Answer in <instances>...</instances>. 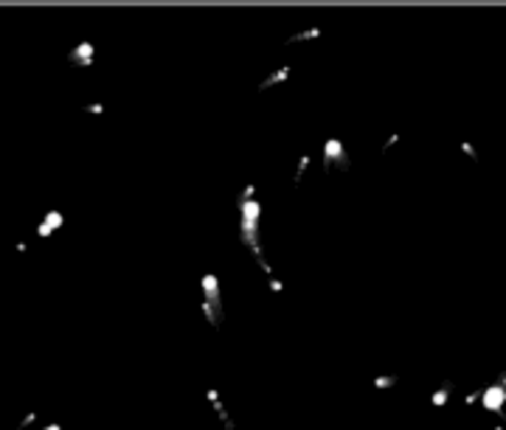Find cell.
Returning a JSON list of instances; mask_svg holds the SVG:
<instances>
[{
    "instance_id": "obj_1",
    "label": "cell",
    "mask_w": 506,
    "mask_h": 430,
    "mask_svg": "<svg viewBox=\"0 0 506 430\" xmlns=\"http://www.w3.org/2000/svg\"><path fill=\"white\" fill-rule=\"evenodd\" d=\"M503 405H506V388L503 385L492 382V385H486L484 391H481V408H484L486 414H498L503 419Z\"/></svg>"
},
{
    "instance_id": "obj_2",
    "label": "cell",
    "mask_w": 506,
    "mask_h": 430,
    "mask_svg": "<svg viewBox=\"0 0 506 430\" xmlns=\"http://www.w3.org/2000/svg\"><path fill=\"white\" fill-rule=\"evenodd\" d=\"M93 57H96V45H93V43H87V40H85V43H79V45L73 48V51L68 53V59H70V62H73V65H82V68H87V65H93Z\"/></svg>"
},
{
    "instance_id": "obj_3",
    "label": "cell",
    "mask_w": 506,
    "mask_h": 430,
    "mask_svg": "<svg viewBox=\"0 0 506 430\" xmlns=\"http://www.w3.org/2000/svg\"><path fill=\"white\" fill-rule=\"evenodd\" d=\"M43 430H62V425H45Z\"/></svg>"
}]
</instances>
